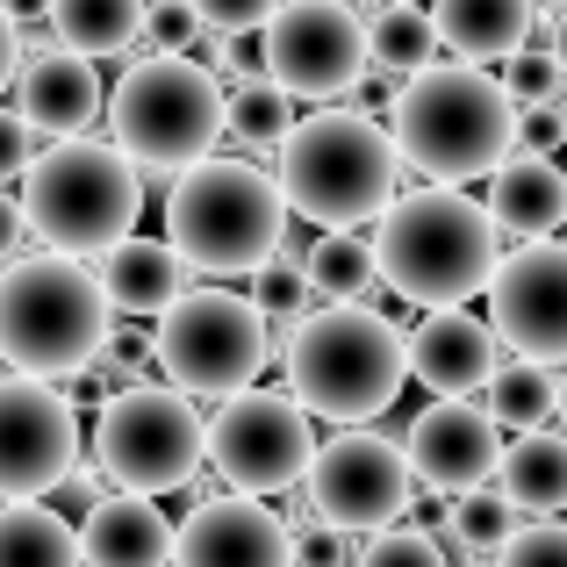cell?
Returning a JSON list of instances; mask_svg holds the SVG:
<instances>
[{
  "label": "cell",
  "instance_id": "cell-3",
  "mask_svg": "<svg viewBox=\"0 0 567 567\" xmlns=\"http://www.w3.org/2000/svg\"><path fill=\"white\" fill-rule=\"evenodd\" d=\"M517 94L503 80H488L474 58H439L424 65L395 101V137L424 181L467 187L482 173H496L517 144Z\"/></svg>",
  "mask_w": 567,
  "mask_h": 567
},
{
  "label": "cell",
  "instance_id": "cell-23",
  "mask_svg": "<svg viewBox=\"0 0 567 567\" xmlns=\"http://www.w3.org/2000/svg\"><path fill=\"white\" fill-rule=\"evenodd\" d=\"M431 14H439L445 51L474 65H496L532 37V0H431Z\"/></svg>",
  "mask_w": 567,
  "mask_h": 567
},
{
  "label": "cell",
  "instance_id": "cell-16",
  "mask_svg": "<svg viewBox=\"0 0 567 567\" xmlns=\"http://www.w3.org/2000/svg\"><path fill=\"white\" fill-rule=\"evenodd\" d=\"M402 445H410V467L431 496H467V488H482L488 474H503V453H511L496 410L474 402V395H439L410 424Z\"/></svg>",
  "mask_w": 567,
  "mask_h": 567
},
{
  "label": "cell",
  "instance_id": "cell-32",
  "mask_svg": "<svg viewBox=\"0 0 567 567\" xmlns=\"http://www.w3.org/2000/svg\"><path fill=\"white\" fill-rule=\"evenodd\" d=\"M360 567H453V560H445V546H439L431 525L402 517V525H388V532H367Z\"/></svg>",
  "mask_w": 567,
  "mask_h": 567
},
{
  "label": "cell",
  "instance_id": "cell-38",
  "mask_svg": "<svg viewBox=\"0 0 567 567\" xmlns=\"http://www.w3.org/2000/svg\"><path fill=\"white\" fill-rule=\"evenodd\" d=\"M517 144H525V152H560L567 144V101H532V109L517 115Z\"/></svg>",
  "mask_w": 567,
  "mask_h": 567
},
{
  "label": "cell",
  "instance_id": "cell-25",
  "mask_svg": "<svg viewBox=\"0 0 567 567\" xmlns=\"http://www.w3.org/2000/svg\"><path fill=\"white\" fill-rule=\"evenodd\" d=\"M503 488L525 503L532 517L567 511V439L560 431H517V445L503 453Z\"/></svg>",
  "mask_w": 567,
  "mask_h": 567
},
{
  "label": "cell",
  "instance_id": "cell-4",
  "mask_svg": "<svg viewBox=\"0 0 567 567\" xmlns=\"http://www.w3.org/2000/svg\"><path fill=\"white\" fill-rule=\"evenodd\" d=\"M109 280L86 274L80 251L14 259L0 280V352L14 374L37 381H80L109 352Z\"/></svg>",
  "mask_w": 567,
  "mask_h": 567
},
{
  "label": "cell",
  "instance_id": "cell-5",
  "mask_svg": "<svg viewBox=\"0 0 567 567\" xmlns=\"http://www.w3.org/2000/svg\"><path fill=\"white\" fill-rule=\"evenodd\" d=\"M402 137L381 130L367 109H323L309 123L288 130L280 144V181L302 223L317 230H360L381 223L395 208V181H402Z\"/></svg>",
  "mask_w": 567,
  "mask_h": 567
},
{
  "label": "cell",
  "instance_id": "cell-30",
  "mask_svg": "<svg viewBox=\"0 0 567 567\" xmlns=\"http://www.w3.org/2000/svg\"><path fill=\"white\" fill-rule=\"evenodd\" d=\"M295 101H302V94H288L274 72H266V80H237V86H230V137L251 144V152H266V144H288Z\"/></svg>",
  "mask_w": 567,
  "mask_h": 567
},
{
  "label": "cell",
  "instance_id": "cell-35",
  "mask_svg": "<svg viewBox=\"0 0 567 567\" xmlns=\"http://www.w3.org/2000/svg\"><path fill=\"white\" fill-rule=\"evenodd\" d=\"M496 567H567V525H525L511 546L496 554Z\"/></svg>",
  "mask_w": 567,
  "mask_h": 567
},
{
  "label": "cell",
  "instance_id": "cell-26",
  "mask_svg": "<svg viewBox=\"0 0 567 567\" xmlns=\"http://www.w3.org/2000/svg\"><path fill=\"white\" fill-rule=\"evenodd\" d=\"M0 567H86V539L37 496L8 503L0 517Z\"/></svg>",
  "mask_w": 567,
  "mask_h": 567
},
{
  "label": "cell",
  "instance_id": "cell-40",
  "mask_svg": "<svg viewBox=\"0 0 567 567\" xmlns=\"http://www.w3.org/2000/svg\"><path fill=\"white\" fill-rule=\"evenodd\" d=\"M37 137H43V130L29 123V109H14V101H8V130H0V152H8V158H0V166H8L14 181L37 166Z\"/></svg>",
  "mask_w": 567,
  "mask_h": 567
},
{
  "label": "cell",
  "instance_id": "cell-9",
  "mask_svg": "<svg viewBox=\"0 0 567 567\" xmlns=\"http://www.w3.org/2000/svg\"><path fill=\"white\" fill-rule=\"evenodd\" d=\"M94 460L115 488H144V496L194 488V474L208 467V424L194 410V388L181 381L115 388L94 424Z\"/></svg>",
  "mask_w": 567,
  "mask_h": 567
},
{
  "label": "cell",
  "instance_id": "cell-41",
  "mask_svg": "<svg viewBox=\"0 0 567 567\" xmlns=\"http://www.w3.org/2000/svg\"><path fill=\"white\" fill-rule=\"evenodd\" d=\"M101 360H115L123 374L144 381V360H158V331H109V352Z\"/></svg>",
  "mask_w": 567,
  "mask_h": 567
},
{
  "label": "cell",
  "instance_id": "cell-19",
  "mask_svg": "<svg viewBox=\"0 0 567 567\" xmlns=\"http://www.w3.org/2000/svg\"><path fill=\"white\" fill-rule=\"evenodd\" d=\"M14 109H29V123L43 130V137H86L94 130V115L109 109V80H101L94 51H72V43H58V51H37L22 72H14Z\"/></svg>",
  "mask_w": 567,
  "mask_h": 567
},
{
  "label": "cell",
  "instance_id": "cell-28",
  "mask_svg": "<svg viewBox=\"0 0 567 567\" xmlns=\"http://www.w3.org/2000/svg\"><path fill=\"white\" fill-rule=\"evenodd\" d=\"M302 266H309V280H317L323 302H367L374 280H381V245L360 237V230H323Z\"/></svg>",
  "mask_w": 567,
  "mask_h": 567
},
{
  "label": "cell",
  "instance_id": "cell-43",
  "mask_svg": "<svg viewBox=\"0 0 567 567\" xmlns=\"http://www.w3.org/2000/svg\"><path fill=\"white\" fill-rule=\"evenodd\" d=\"M554 51L567 58V8H560V22H554Z\"/></svg>",
  "mask_w": 567,
  "mask_h": 567
},
{
  "label": "cell",
  "instance_id": "cell-14",
  "mask_svg": "<svg viewBox=\"0 0 567 567\" xmlns=\"http://www.w3.org/2000/svg\"><path fill=\"white\" fill-rule=\"evenodd\" d=\"M80 474V416L51 381L14 374L0 388V488L8 503L51 496Z\"/></svg>",
  "mask_w": 567,
  "mask_h": 567
},
{
  "label": "cell",
  "instance_id": "cell-37",
  "mask_svg": "<svg viewBox=\"0 0 567 567\" xmlns=\"http://www.w3.org/2000/svg\"><path fill=\"white\" fill-rule=\"evenodd\" d=\"M194 8H202V22L216 37H251V29H266L280 14V0H194Z\"/></svg>",
  "mask_w": 567,
  "mask_h": 567
},
{
  "label": "cell",
  "instance_id": "cell-6",
  "mask_svg": "<svg viewBox=\"0 0 567 567\" xmlns=\"http://www.w3.org/2000/svg\"><path fill=\"white\" fill-rule=\"evenodd\" d=\"M280 374L323 424H374L402 395L410 374V338L360 302H331L323 317L295 323L280 346Z\"/></svg>",
  "mask_w": 567,
  "mask_h": 567
},
{
  "label": "cell",
  "instance_id": "cell-39",
  "mask_svg": "<svg viewBox=\"0 0 567 567\" xmlns=\"http://www.w3.org/2000/svg\"><path fill=\"white\" fill-rule=\"evenodd\" d=\"M346 539L352 532L346 525H295V546H302V567H346Z\"/></svg>",
  "mask_w": 567,
  "mask_h": 567
},
{
  "label": "cell",
  "instance_id": "cell-22",
  "mask_svg": "<svg viewBox=\"0 0 567 567\" xmlns=\"http://www.w3.org/2000/svg\"><path fill=\"white\" fill-rule=\"evenodd\" d=\"M488 202H496V216H503L511 237H554L567 223V173H560V158L517 144V158H503L496 181H488Z\"/></svg>",
  "mask_w": 567,
  "mask_h": 567
},
{
  "label": "cell",
  "instance_id": "cell-36",
  "mask_svg": "<svg viewBox=\"0 0 567 567\" xmlns=\"http://www.w3.org/2000/svg\"><path fill=\"white\" fill-rule=\"evenodd\" d=\"M202 37H208V22H202V8H194V0H181V8H173V0H158L152 22H144V43H158V51H187V43H202Z\"/></svg>",
  "mask_w": 567,
  "mask_h": 567
},
{
  "label": "cell",
  "instance_id": "cell-8",
  "mask_svg": "<svg viewBox=\"0 0 567 567\" xmlns=\"http://www.w3.org/2000/svg\"><path fill=\"white\" fill-rule=\"evenodd\" d=\"M109 130L137 166L187 173L194 158L216 152V137L230 130V94H223L216 65L187 51H152L115 80L109 94Z\"/></svg>",
  "mask_w": 567,
  "mask_h": 567
},
{
  "label": "cell",
  "instance_id": "cell-13",
  "mask_svg": "<svg viewBox=\"0 0 567 567\" xmlns=\"http://www.w3.org/2000/svg\"><path fill=\"white\" fill-rule=\"evenodd\" d=\"M374 65V29L346 0H280L266 22V72L302 101L352 94Z\"/></svg>",
  "mask_w": 567,
  "mask_h": 567
},
{
  "label": "cell",
  "instance_id": "cell-18",
  "mask_svg": "<svg viewBox=\"0 0 567 567\" xmlns=\"http://www.w3.org/2000/svg\"><path fill=\"white\" fill-rule=\"evenodd\" d=\"M496 317H474L467 302L453 309H424V323L410 331V374L431 388V395H488V381H496Z\"/></svg>",
  "mask_w": 567,
  "mask_h": 567
},
{
  "label": "cell",
  "instance_id": "cell-27",
  "mask_svg": "<svg viewBox=\"0 0 567 567\" xmlns=\"http://www.w3.org/2000/svg\"><path fill=\"white\" fill-rule=\"evenodd\" d=\"M367 29H374V65H381V72H395L402 86H410L424 65H439V51H445L439 14H424L416 0H388V8H381Z\"/></svg>",
  "mask_w": 567,
  "mask_h": 567
},
{
  "label": "cell",
  "instance_id": "cell-11",
  "mask_svg": "<svg viewBox=\"0 0 567 567\" xmlns=\"http://www.w3.org/2000/svg\"><path fill=\"white\" fill-rule=\"evenodd\" d=\"M317 445L323 439L309 431V402L295 388H237L208 416V467L223 488H245V496H280L309 482Z\"/></svg>",
  "mask_w": 567,
  "mask_h": 567
},
{
  "label": "cell",
  "instance_id": "cell-31",
  "mask_svg": "<svg viewBox=\"0 0 567 567\" xmlns=\"http://www.w3.org/2000/svg\"><path fill=\"white\" fill-rule=\"evenodd\" d=\"M517 511H525V503H517L511 488H467V496L453 503V539L467 546V554H503V546L525 532Z\"/></svg>",
  "mask_w": 567,
  "mask_h": 567
},
{
  "label": "cell",
  "instance_id": "cell-33",
  "mask_svg": "<svg viewBox=\"0 0 567 567\" xmlns=\"http://www.w3.org/2000/svg\"><path fill=\"white\" fill-rule=\"evenodd\" d=\"M503 86L517 94V109H532V101H560V86H567V58L560 51H511L503 58Z\"/></svg>",
  "mask_w": 567,
  "mask_h": 567
},
{
  "label": "cell",
  "instance_id": "cell-12",
  "mask_svg": "<svg viewBox=\"0 0 567 567\" xmlns=\"http://www.w3.org/2000/svg\"><path fill=\"white\" fill-rule=\"evenodd\" d=\"M309 503L317 517L346 532H388L416 511V467L410 445L381 439V431L338 424V439L317 445V467H309Z\"/></svg>",
  "mask_w": 567,
  "mask_h": 567
},
{
  "label": "cell",
  "instance_id": "cell-10",
  "mask_svg": "<svg viewBox=\"0 0 567 567\" xmlns=\"http://www.w3.org/2000/svg\"><path fill=\"white\" fill-rule=\"evenodd\" d=\"M259 295H230V288H194L158 317V367L166 381L194 388V395H237L259 381V367L274 360V331H266Z\"/></svg>",
  "mask_w": 567,
  "mask_h": 567
},
{
  "label": "cell",
  "instance_id": "cell-45",
  "mask_svg": "<svg viewBox=\"0 0 567 567\" xmlns=\"http://www.w3.org/2000/svg\"><path fill=\"white\" fill-rule=\"evenodd\" d=\"M546 8H567V0H546Z\"/></svg>",
  "mask_w": 567,
  "mask_h": 567
},
{
  "label": "cell",
  "instance_id": "cell-24",
  "mask_svg": "<svg viewBox=\"0 0 567 567\" xmlns=\"http://www.w3.org/2000/svg\"><path fill=\"white\" fill-rule=\"evenodd\" d=\"M144 22H152V0H51V37L94 58L137 51Z\"/></svg>",
  "mask_w": 567,
  "mask_h": 567
},
{
  "label": "cell",
  "instance_id": "cell-34",
  "mask_svg": "<svg viewBox=\"0 0 567 567\" xmlns=\"http://www.w3.org/2000/svg\"><path fill=\"white\" fill-rule=\"evenodd\" d=\"M309 288H317V280H309V266H295V259H266L259 274H251V295H259V309L266 317H302V302H309Z\"/></svg>",
  "mask_w": 567,
  "mask_h": 567
},
{
  "label": "cell",
  "instance_id": "cell-21",
  "mask_svg": "<svg viewBox=\"0 0 567 567\" xmlns=\"http://www.w3.org/2000/svg\"><path fill=\"white\" fill-rule=\"evenodd\" d=\"M101 280L123 317H166L187 295V251L173 237H123L115 251H101Z\"/></svg>",
  "mask_w": 567,
  "mask_h": 567
},
{
  "label": "cell",
  "instance_id": "cell-7",
  "mask_svg": "<svg viewBox=\"0 0 567 567\" xmlns=\"http://www.w3.org/2000/svg\"><path fill=\"white\" fill-rule=\"evenodd\" d=\"M22 216L51 251H80L101 259L115 251L144 216V181L137 158L123 144L101 137H51V152H37V166L22 173Z\"/></svg>",
  "mask_w": 567,
  "mask_h": 567
},
{
  "label": "cell",
  "instance_id": "cell-42",
  "mask_svg": "<svg viewBox=\"0 0 567 567\" xmlns=\"http://www.w3.org/2000/svg\"><path fill=\"white\" fill-rule=\"evenodd\" d=\"M8 14H14V29H22V22H37V14L51 22V0H8Z\"/></svg>",
  "mask_w": 567,
  "mask_h": 567
},
{
  "label": "cell",
  "instance_id": "cell-44",
  "mask_svg": "<svg viewBox=\"0 0 567 567\" xmlns=\"http://www.w3.org/2000/svg\"><path fill=\"white\" fill-rule=\"evenodd\" d=\"M560 424H567V374H560Z\"/></svg>",
  "mask_w": 567,
  "mask_h": 567
},
{
  "label": "cell",
  "instance_id": "cell-29",
  "mask_svg": "<svg viewBox=\"0 0 567 567\" xmlns=\"http://www.w3.org/2000/svg\"><path fill=\"white\" fill-rule=\"evenodd\" d=\"M488 410H496L503 431H539L546 416H560V381L546 374V360H525V352H517V360L496 367V381H488Z\"/></svg>",
  "mask_w": 567,
  "mask_h": 567
},
{
  "label": "cell",
  "instance_id": "cell-20",
  "mask_svg": "<svg viewBox=\"0 0 567 567\" xmlns=\"http://www.w3.org/2000/svg\"><path fill=\"white\" fill-rule=\"evenodd\" d=\"M80 539H86V567H173V554H181V532L166 525V511L144 488L94 496Z\"/></svg>",
  "mask_w": 567,
  "mask_h": 567
},
{
  "label": "cell",
  "instance_id": "cell-2",
  "mask_svg": "<svg viewBox=\"0 0 567 567\" xmlns=\"http://www.w3.org/2000/svg\"><path fill=\"white\" fill-rule=\"evenodd\" d=\"M288 181L251 158H194L166 187V237L187 251L194 274L251 280L288 251Z\"/></svg>",
  "mask_w": 567,
  "mask_h": 567
},
{
  "label": "cell",
  "instance_id": "cell-17",
  "mask_svg": "<svg viewBox=\"0 0 567 567\" xmlns=\"http://www.w3.org/2000/svg\"><path fill=\"white\" fill-rule=\"evenodd\" d=\"M173 567H302V546H295L288 517H274L259 496L223 488V496H202L181 517Z\"/></svg>",
  "mask_w": 567,
  "mask_h": 567
},
{
  "label": "cell",
  "instance_id": "cell-15",
  "mask_svg": "<svg viewBox=\"0 0 567 567\" xmlns=\"http://www.w3.org/2000/svg\"><path fill=\"white\" fill-rule=\"evenodd\" d=\"M488 317L525 360L567 367V237H525L488 280Z\"/></svg>",
  "mask_w": 567,
  "mask_h": 567
},
{
  "label": "cell",
  "instance_id": "cell-1",
  "mask_svg": "<svg viewBox=\"0 0 567 567\" xmlns=\"http://www.w3.org/2000/svg\"><path fill=\"white\" fill-rule=\"evenodd\" d=\"M381 288H395L416 309H453L496 280L503 266V216L496 202H474L467 187L431 181L424 194H402L374 223Z\"/></svg>",
  "mask_w": 567,
  "mask_h": 567
}]
</instances>
